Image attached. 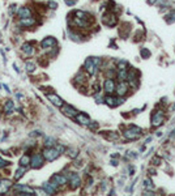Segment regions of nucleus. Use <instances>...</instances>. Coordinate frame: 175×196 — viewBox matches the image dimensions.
<instances>
[{"label":"nucleus","mask_w":175,"mask_h":196,"mask_svg":"<svg viewBox=\"0 0 175 196\" xmlns=\"http://www.w3.org/2000/svg\"><path fill=\"white\" fill-rule=\"evenodd\" d=\"M16 16H17V19L21 20V19H26V17H30V16H33V11H32V8H29V7H20V8H17V11H16Z\"/></svg>","instance_id":"nucleus-3"},{"label":"nucleus","mask_w":175,"mask_h":196,"mask_svg":"<svg viewBox=\"0 0 175 196\" xmlns=\"http://www.w3.org/2000/svg\"><path fill=\"white\" fill-rule=\"evenodd\" d=\"M167 17H169V19H167V22H169V24H170V22H174V21H175V12H171Z\"/></svg>","instance_id":"nucleus-34"},{"label":"nucleus","mask_w":175,"mask_h":196,"mask_svg":"<svg viewBox=\"0 0 175 196\" xmlns=\"http://www.w3.org/2000/svg\"><path fill=\"white\" fill-rule=\"evenodd\" d=\"M58 188H59V186L56 184L55 182H52V181H51V183H45V184H43V191H45L46 194H49V195L55 194L56 191H58Z\"/></svg>","instance_id":"nucleus-9"},{"label":"nucleus","mask_w":175,"mask_h":196,"mask_svg":"<svg viewBox=\"0 0 175 196\" xmlns=\"http://www.w3.org/2000/svg\"><path fill=\"white\" fill-rule=\"evenodd\" d=\"M128 89H129V86H128V84H127L125 81H120V82H119V85L115 86L116 93L119 94V95H122V97L127 94V91H128Z\"/></svg>","instance_id":"nucleus-15"},{"label":"nucleus","mask_w":175,"mask_h":196,"mask_svg":"<svg viewBox=\"0 0 175 196\" xmlns=\"http://www.w3.org/2000/svg\"><path fill=\"white\" fill-rule=\"evenodd\" d=\"M3 86H4V89H5L7 91H11V90H9V88H8V85H3Z\"/></svg>","instance_id":"nucleus-41"},{"label":"nucleus","mask_w":175,"mask_h":196,"mask_svg":"<svg viewBox=\"0 0 175 196\" xmlns=\"http://www.w3.org/2000/svg\"><path fill=\"white\" fill-rule=\"evenodd\" d=\"M15 190H17V191H20L21 194H36V191H34L33 188H30V187H28V186H22V184H17V186H15Z\"/></svg>","instance_id":"nucleus-19"},{"label":"nucleus","mask_w":175,"mask_h":196,"mask_svg":"<svg viewBox=\"0 0 175 196\" xmlns=\"http://www.w3.org/2000/svg\"><path fill=\"white\" fill-rule=\"evenodd\" d=\"M51 181L55 182L58 186H64L65 183H67L68 178H67V175H63V174H55V175L51 178Z\"/></svg>","instance_id":"nucleus-16"},{"label":"nucleus","mask_w":175,"mask_h":196,"mask_svg":"<svg viewBox=\"0 0 175 196\" xmlns=\"http://www.w3.org/2000/svg\"><path fill=\"white\" fill-rule=\"evenodd\" d=\"M115 81L112 80V78L110 77V78H107V80H105V84H103V89L107 91L108 94H111V93H114L115 91Z\"/></svg>","instance_id":"nucleus-14"},{"label":"nucleus","mask_w":175,"mask_h":196,"mask_svg":"<svg viewBox=\"0 0 175 196\" xmlns=\"http://www.w3.org/2000/svg\"><path fill=\"white\" fill-rule=\"evenodd\" d=\"M127 80L129 82V86H132V88H137L139 85V73L137 71H135L133 68H131L128 72H127Z\"/></svg>","instance_id":"nucleus-2"},{"label":"nucleus","mask_w":175,"mask_h":196,"mask_svg":"<svg viewBox=\"0 0 175 196\" xmlns=\"http://www.w3.org/2000/svg\"><path fill=\"white\" fill-rule=\"evenodd\" d=\"M76 118V120L78 122V123H80V124H89V118H88L86 115H84V114H78V112H77V115L75 116Z\"/></svg>","instance_id":"nucleus-20"},{"label":"nucleus","mask_w":175,"mask_h":196,"mask_svg":"<svg viewBox=\"0 0 175 196\" xmlns=\"http://www.w3.org/2000/svg\"><path fill=\"white\" fill-rule=\"evenodd\" d=\"M139 135H140V133L133 132L132 129H128V131H125V132H124V136H125L127 139H129V140H135V139H137Z\"/></svg>","instance_id":"nucleus-24"},{"label":"nucleus","mask_w":175,"mask_h":196,"mask_svg":"<svg viewBox=\"0 0 175 196\" xmlns=\"http://www.w3.org/2000/svg\"><path fill=\"white\" fill-rule=\"evenodd\" d=\"M102 21H103V24L105 25H107V26H114L116 24V17L115 15H112V13H105V15L102 16Z\"/></svg>","instance_id":"nucleus-8"},{"label":"nucleus","mask_w":175,"mask_h":196,"mask_svg":"<svg viewBox=\"0 0 175 196\" xmlns=\"http://www.w3.org/2000/svg\"><path fill=\"white\" fill-rule=\"evenodd\" d=\"M47 98L50 99V101L55 105V106H58V107H62L63 106V101H62V98L58 97L56 94H47Z\"/></svg>","instance_id":"nucleus-18"},{"label":"nucleus","mask_w":175,"mask_h":196,"mask_svg":"<svg viewBox=\"0 0 175 196\" xmlns=\"http://www.w3.org/2000/svg\"><path fill=\"white\" fill-rule=\"evenodd\" d=\"M59 150L56 149V148H54V146H46L45 149H43V152H42V156H43V158H45L46 161H55L56 158L59 157Z\"/></svg>","instance_id":"nucleus-1"},{"label":"nucleus","mask_w":175,"mask_h":196,"mask_svg":"<svg viewBox=\"0 0 175 196\" xmlns=\"http://www.w3.org/2000/svg\"><path fill=\"white\" fill-rule=\"evenodd\" d=\"M157 2V0H148V3H149V4H154Z\"/></svg>","instance_id":"nucleus-40"},{"label":"nucleus","mask_w":175,"mask_h":196,"mask_svg":"<svg viewBox=\"0 0 175 196\" xmlns=\"http://www.w3.org/2000/svg\"><path fill=\"white\" fill-rule=\"evenodd\" d=\"M62 111H63L64 115H67L69 118H75L77 115V110L75 107L69 106V105H63V106H62Z\"/></svg>","instance_id":"nucleus-12"},{"label":"nucleus","mask_w":175,"mask_h":196,"mask_svg":"<svg viewBox=\"0 0 175 196\" xmlns=\"http://www.w3.org/2000/svg\"><path fill=\"white\" fill-rule=\"evenodd\" d=\"M25 170H26V167H24V166H22V167H20L19 170H17V173H16V175H15V179H16V181H19L20 178L24 175Z\"/></svg>","instance_id":"nucleus-27"},{"label":"nucleus","mask_w":175,"mask_h":196,"mask_svg":"<svg viewBox=\"0 0 175 196\" xmlns=\"http://www.w3.org/2000/svg\"><path fill=\"white\" fill-rule=\"evenodd\" d=\"M162 123H163L162 111H158V112H156V114H153V116H152V126L153 127H158V126H161Z\"/></svg>","instance_id":"nucleus-10"},{"label":"nucleus","mask_w":175,"mask_h":196,"mask_svg":"<svg viewBox=\"0 0 175 196\" xmlns=\"http://www.w3.org/2000/svg\"><path fill=\"white\" fill-rule=\"evenodd\" d=\"M75 81L77 82V85L85 84V82H86V76H85V75H84V73H82V72L77 73V76L75 77Z\"/></svg>","instance_id":"nucleus-23"},{"label":"nucleus","mask_w":175,"mask_h":196,"mask_svg":"<svg viewBox=\"0 0 175 196\" xmlns=\"http://www.w3.org/2000/svg\"><path fill=\"white\" fill-rule=\"evenodd\" d=\"M171 111H175V103H174L173 106H171Z\"/></svg>","instance_id":"nucleus-42"},{"label":"nucleus","mask_w":175,"mask_h":196,"mask_svg":"<svg viewBox=\"0 0 175 196\" xmlns=\"http://www.w3.org/2000/svg\"><path fill=\"white\" fill-rule=\"evenodd\" d=\"M47 5H49L50 9H56V8H58V3H56V2H49Z\"/></svg>","instance_id":"nucleus-35"},{"label":"nucleus","mask_w":175,"mask_h":196,"mask_svg":"<svg viewBox=\"0 0 175 196\" xmlns=\"http://www.w3.org/2000/svg\"><path fill=\"white\" fill-rule=\"evenodd\" d=\"M140 54H141V56H142L144 59H146V58H149V56H150V51L148 50V49H141Z\"/></svg>","instance_id":"nucleus-28"},{"label":"nucleus","mask_w":175,"mask_h":196,"mask_svg":"<svg viewBox=\"0 0 175 196\" xmlns=\"http://www.w3.org/2000/svg\"><path fill=\"white\" fill-rule=\"evenodd\" d=\"M144 184H145L146 188H154V184H153V182L149 181V179H145V181H144Z\"/></svg>","instance_id":"nucleus-32"},{"label":"nucleus","mask_w":175,"mask_h":196,"mask_svg":"<svg viewBox=\"0 0 175 196\" xmlns=\"http://www.w3.org/2000/svg\"><path fill=\"white\" fill-rule=\"evenodd\" d=\"M15 11H17V7L15 5V4H12L11 8H9V13H15Z\"/></svg>","instance_id":"nucleus-39"},{"label":"nucleus","mask_w":175,"mask_h":196,"mask_svg":"<svg viewBox=\"0 0 175 196\" xmlns=\"http://www.w3.org/2000/svg\"><path fill=\"white\" fill-rule=\"evenodd\" d=\"M43 161H45V158H43V156L39 154V153H36V154H33L32 157H30V165H32L33 169H39L43 165Z\"/></svg>","instance_id":"nucleus-4"},{"label":"nucleus","mask_w":175,"mask_h":196,"mask_svg":"<svg viewBox=\"0 0 175 196\" xmlns=\"http://www.w3.org/2000/svg\"><path fill=\"white\" fill-rule=\"evenodd\" d=\"M89 127L91 128V129H95V128H98V123H91V122H89Z\"/></svg>","instance_id":"nucleus-38"},{"label":"nucleus","mask_w":175,"mask_h":196,"mask_svg":"<svg viewBox=\"0 0 175 196\" xmlns=\"http://www.w3.org/2000/svg\"><path fill=\"white\" fill-rule=\"evenodd\" d=\"M69 37H71L73 41H80V38H81V36H78V34H76V33H73L72 30L69 32Z\"/></svg>","instance_id":"nucleus-31"},{"label":"nucleus","mask_w":175,"mask_h":196,"mask_svg":"<svg viewBox=\"0 0 175 196\" xmlns=\"http://www.w3.org/2000/svg\"><path fill=\"white\" fill-rule=\"evenodd\" d=\"M54 46H56V39L54 37H46L41 42V47H42V49H52Z\"/></svg>","instance_id":"nucleus-11"},{"label":"nucleus","mask_w":175,"mask_h":196,"mask_svg":"<svg viewBox=\"0 0 175 196\" xmlns=\"http://www.w3.org/2000/svg\"><path fill=\"white\" fill-rule=\"evenodd\" d=\"M84 67H85V71L88 72V75L94 76L95 73L98 72V65H95V64L93 63V60H91V58L86 59V62H85V64H84Z\"/></svg>","instance_id":"nucleus-5"},{"label":"nucleus","mask_w":175,"mask_h":196,"mask_svg":"<svg viewBox=\"0 0 175 196\" xmlns=\"http://www.w3.org/2000/svg\"><path fill=\"white\" fill-rule=\"evenodd\" d=\"M0 88H2V85H0Z\"/></svg>","instance_id":"nucleus-44"},{"label":"nucleus","mask_w":175,"mask_h":196,"mask_svg":"<svg viewBox=\"0 0 175 196\" xmlns=\"http://www.w3.org/2000/svg\"><path fill=\"white\" fill-rule=\"evenodd\" d=\"M152 163L154 165V166H158V165L161 163V158H160V157H154V158L152 160Z\"/></svg>","instance_id":"nucleus-36"},{"label":"nucleus","mask_w":175,"mask_h":196,"mask_svg":"<svg viewBox=\"0 0 175 196\" xmlns=\"http://www.w3.org/2000/svg\"><path fill=\"white\" fill-rule=\"evenodd\" d=\"M67 178H68L69 183H71V187H72L73 190L77 188V187L81 184V179H80V177H78L76 173H68Z\"/></svg>","instance_id":"nucleus-7"},{"label":"nucleus","mask_w":175,"mask_h":196,"mask_svg":"<svg viewBox=\"0 0 175 196\" xmlns=\"http://www.w3.org/2000/svg\"><path fill=\"white\" fill-rule=\"evenodd\" d=\"M13 110H15V105H13V101H7L5 102V106H4V111H5V114H12Z\"/></svg>","instance_id":"nucleus-21"},{"label":"nucleus","mask_w":175,"mask_h":196,"mask_svg":"<svg viewBox=\"0 0 175 196\" xmlns=\"http://www.w3.org/2000/svg\"><path fill=\"white\" fill-rule=\"evenodd\" d=\"M29 165H30V156H29V154H24V156L20 158V166L28 167Z\"/></svg>","instance_id":"nucleus-22"},{"label":"nucleus","mask_w":175,"mask_h":196,"mask_svg":"<svg viewBox=\"0 0 175 196\" xmlns=\"http://www.w3.org/2000/svg\"><path fill=\"white\" fill-rule=\"evenodd\" d=\"M105 101H106V103L108 105V106H111V107H114V106H116V105H118V98L112 97V95H108V97H106V98H105Z\"/></svg>","instance_id":"nucleus-25"},{"label":"nucleus","mask_w":175,"mask_h":196,"mask_svg":"<svg viewBox=\"0 0 175 196\" xmlns=\"http://www.w3.org/2000/svg\"><path fill=\"white\" fill-rule=\"evenodd\" d=\"M64 2L69 7H72V5H75V4H76V0H64Z\"/></svg>","instance_id":"nucleus-37"},{"label":"nucleus","mask_w":175,"mask_h":196,"mask_svg":"<svg viewBox=\"0 0 175 196\" xmlns=\"http://www.w3.org/2000/svg\"><path fill=\"white\" fill-rule=\"evenodd\" d=\"M12 187V182L9 179H0V194H7Z\"/></svg>","instance_id":"nucleus-17"},{"label":"nucleus","mask_w":175,"mask_h":196,"mask_svg":"<svg viewBox=\"0 0 175 196\" xmlns=\"http://www.w3.org/2000/svg\"><path fill=\"white\" fill-rule=\"evenodd\" d=\"M25 68H26V71H28V72H34V71H36V63H33V62H26Z\"/></svg>","instance_id":"nucleus-26"},{"label":"nucleus","mask_w":175,"mask_h":196,"mask_svg":"<svg viewBox=\"0 0 175 196\" xmlns=\"http://www.w3.org/2000/svg\"><path fill=\"white\" fill-rule=\"evenodd\" d=\"M19 25L22 26V28H32V26L37 25V19L33 16L26 17V19H21V20H19Z\"/></svg>","instance_id":"nucleus-6"},{"label":"nucleus","mask_w":175,"mask_h":196,"mask_svg":"<svg viewBox=\"0 0 175 196\" xmlns=\"http://www.w3.org/2000/svg\"><path fill=\"white\" fill-rule=\"evenodd\" d=\"M9 162H8V161H4L2 157H0V169H3V167H7V166H9Z\"/></svg>","instance_id":"nucleus-33"},{"label":"nucleus","mask_w":175,"mask_h":196,"mask_svg":"<svg viewBox=\"0 0 175 196\" xmlns=\"http://www.w3.org/2000/svg\"><path fill=\"white\" fill-rule=\"evenodd\" d=\"M45 145L46 146H54L55 145V140L52 137H47L46 141H45Z\"/></svg>","instance_id":"nucleus-30"},{"label":"nucleus","mask_w":175,"mask_h":196,"mask_svg":"<svg viewBox=\"0 0 175 196\" xmlns=\"http://www.w3.org/2000/svg\"><path fill=\"white\" fill-rule=\"evenodd\" d=\"M21 51H22L26 56H32L34 52H36V49H34V46L30 42H25L24 45L21 46Z\"/></svg>","instance_id":"nucleus-13"},{"label":"nucleus","mask_w":175,"mask_h":196,"mask_svg":"<svg viewBox=\"0 0 175 196\" xmlns=\"http://www.w3.org/2000/svg\"><path fill=\"white\" fill-rule=\"evenodd\" d=\"M171 137H175V129L173 131V133H171Z\"/></svg>","instance_id":"nucleus-43"},{"label":"nucleus","mask_w":175,"mask_h":196,"mask_svg":"<svg viewBox=\"0 0 175 196\" xmlns=\"http://www.w3.org/2000/svg\"><path fill=\"white\" fill-rule=\"evenodd\" d=\"M77 153H78V152H77L76 149H68V150H67V154L71 157V158H76V157H77Z\"/></svg>","instance_id":"nucleus-29"}]
</instances>
